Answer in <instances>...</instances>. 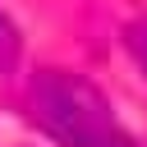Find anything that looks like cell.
<instances>
[{
    "instance_id": "cell-2",
    "label": "cell",
    "mask_w": 147,
    "mask_h": 147,
    "mask_svg": "<svg viewBox=\"0 0 147 147\" xmlns=\"http://www.w3.org/2000/svg\"><path fill=\"white\" fill-rule=\"evenodd\" d=\"M14 60H18V28L0 14V69H9Z\"/></svg>"
},
{
    "instance_id": "cell-3",
    "label": "cell",
    "mask_w": 147,
    "mask_h": 147,
    "mask_svg": "<svg viewBox=\"0 0 147 147\" xmlns=\"http://www.w3.org/2000/svg\"><path fill=\"white\" fill-rule=\"evenodd\" d=\"M124 41H129V51H133V60L142 64V74H147V18H138V23H129V32H124Z\"/></svg>"
},
{
    "instance_id": "cell-1",
    "label": "cell",
    "mask_w": 147,
    "mask_h": 147,
    "mask_svg": "<svg viewBox=\"0 0 147 147\" xmlns=\"http://www.w3.org/2000/svg\"><path fill=\"white\" fill-rule=\"evenodd\" d=\"M28 115L37 119V129H46L64 147H138L129 129L115 119L101 87L64 69H46L32 78Z\"/></svg>"
}]
</instances>
